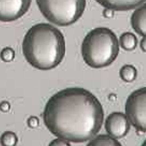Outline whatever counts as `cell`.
<instances>
[{
	"mask_svg": "<svg viewBox=\"0 0 146 146\" xmlns=\"http://www.w3.org/2000/svg\"><path fill=\"white\" fill-rule=\"evenodd\" d=\"M36 3L43 15L60 27L76 22L86 6V0H36Z\"/></svg>",
	"mask_w": 146,
	"mask_h": 146,
	"instance_id": "4",
	"label": "cell"
},
{
	"mask_svg": "<svg viewBox=\"0 0 146 146\" xmlns=\"http://www.w3.org/2000/svg\"><path fill=\"white\" fill-rule=\"evenodd\" d=\"M11 109L10 104L7 101H3L0 103V111L3 112H8Z\"/></svg>",
	"mask_w": 146,
	"mask_h": 146,
	"instance_id": "17",
	"label": "cell"
},
{
	"mask_svg": "<svg viewBox=\"0 0 146 146\" xmlns=\"http://www.w3.org/2000/svg\"><path fill=\"white\" fill-rule=\"evenodd\" d=\"M103 14L105 17L107 18H111L114 16V11L105 8L104 11L103 12Z\"/></svg>",
	"mask_w": 146,
	"mask_h": 146,
	"instance_id": "18",
	"label": "cell"
},
{
	"mask_svg": "<svg viewBox=\"0 0 146 146\" xmlns=\"http://www.w3.org/2000/svg\"><path fill=\"white\" fill-rule=\"evenodd\" d=\"M140 47L143 52L146 53V37H143L140 42Z\"/></svg>",
	"mask_w": 146,
	"mask_h": 146,
	"instance_id": "19",
	"label": "cell"
},
{
	"mask_svg": "<svg viewBox=\"0 0 146 146\" xmlns=\"http://www.w3.org/2000/svg\"><path fill=\"white\" fill-rule=\"evenodd\" d=\"M125 112L130 123L138 131L146 133V87L135 90L128 96Z\"/></svg>",
	"mask_w": 146,
	"mask_h": 146,
	"instance_id": "5",
	"label": "cell"
},
{
	"mask_svg": "<svg viewBox=\"0 0 146 146\" xmlns=\"http://www.w3.org/2000/svg\"><path fill=\"white\" fill-rule=\"evenodd\" d=\"M18 138L16 134L12 131H6L0 137V143L2 146H16Z\"/></svg>",
	"mask_w": 146,
	"mask_h": 146,
	"instance_id": "13",
	"label": "cell"
},
{
	"mask_svg": "<svg viewBox=\"0 0 146 146\" xmlns=\"http://www.w3.org/2000/svg\"><path fill=\"white\" fill-rule=\"evenodd\" d=\"M14 51L11 48H4L1 53V57L5 62H10L14 58Z\"/></svg>",
	"mask_w": 146,
	"mask_h": 146,
	"instance_id": "14",
	"label": "cell"
},
{
	"mask_svg": "<svg viewBox=\"0 0 146 146\" xmlns=\"http://www.w3.org/2000/svg\"><path fill=\"white\" fill-rule=\"evenodd\" d=\"M87 146H122V145L109 135H100L92 139Z\"/></svg>",
	"mask_w": 146,
	"mask_h": 146,
	"instance_id": "10",
	"label": "cell"
},
{
	"mask_svg": "<svg viewBox=\"0 0 146 146\" xmlns=\"http://www.w3.org/2000/svg\"><path fill=\"white\" fill-rule=\"evenodd\" d=\"M105 127L109 136L119 139L127 135L130 129V123L126 114L115 112L109 115L106 119Z\"/></svg>",
	"mask_w": 146,
	"mask_h": 146,
	"instance_id": "7",
	"label": "cell"
},
{
	"mask_svg": "<svg viewBox=\"0 0 146 146\" xmlns=\"http://www.w3.org/2000/svg\"><path fill=\"white\" fill-rule=\"evenodd\" d=\"M137 71L136 67L131 64H126L121 67L119 71L120 78L126 82H131L137 77Z\"/></svg>",
	"mask_w": 146,
	"mask_h": 146,
	"instance_id": "12",
	"label": "cell"
},
{
	"mask_svg": "<svg viewBox=\"0 0 146 146\" xmlns=\"http://www.w3.org/2000/svg\"><path fill=\"white\" fill-rule=\"evenodd\" d=\"M32 0H0V21H14L25 15Z\"/></svg>",
	"mask_w": 146,
	"mask_h": 146,
	"instance_id": "6",
	"label": "cell"
},
{
	"mask_svg": "<svg viewBox=\"0 0 146 146\" xmlns=\"http://www.w3.org/2000/svg\"><path fill=\"white\" fill-rule=\"evenodd\" d=\"M119 44L121 48L126 51L135 50L137 45L136 35L131 32H125L119 38Z\"/></svg>",
	"mask_w": 146,
	"mask_h": 146,
	"instance_id": "11",
	"label": "cell"
},
{
	"mask_svg": "<svg viewBox=\"0 0 146 146\" xmlns=\"http://www.w3.org/2000/svg\"><path fill=\"white\" fill-rule=\"evenodd\" d=\"M22 50L27 62L40 70H50L58 66L66 54L63 33L46 23L36 24L24 38Z\"/></svg>",
	"mask_w": 146,
	"mask_h": 146,
	"instance_id": "2",
	"label": "cell"
},
{
	"mask_svg": "<svg viewBox=\"0 0 146 146\" xmlns=\"http://www.w3.org/2000/svg\"><path fill=\"white\" fill-rule=\"evenodd\" d=\"M141 146H146V139L143 141V143H142Z\"/></svg>",
	"mask_w": 146,
	"mask_h": 146,
	"instance_id": "20",
	"label": "cell"
},
{
	"mask_svg": "<svg viewBox=\"0 0 146 146\" xmlns=\"http://www.w3.org/2000/svg\"><path fill=\"white\" fill-rule=\"evenodd\" d=\"M104 118L98 99L88 90L78 87L54 94L43 113L44 125L53 135L77 143L92 139L101 130Z\"/></svg>",
	"mask_w": 146,
	"mask_h": 146,
	"instance_id": "1",
	"label": "cell"
},
{
	"mask_svg": "<svg viewBox=\"0 0 146 146\" xmlns=\"http://www.w3.org/2000/svg\"><path fill=\"white\" fill-rule=\"evenodd\" d=\"M48 146H71V144L68 141L60 138H57L52 140Z\"/></svg>",
	"mask_w": 146,
	"mask_h": 146,
	"instance_id": "15",
	"label": "cell"
},
{
	"mask_svg": "<svg viewBox=\"0 0 146 146\" xmlns=\"http://www.w3.org/2000/svg\"><path fill=\"white\" fill-rule=\"evenodd\" d=\"M119 52V42L115 33L108 28H96L87 33L81 46L86 63L91 68L110 66Z\"/></svg>",
	"mask_w": 146,
	"mask_h": 146,
	"instance_id": "3",
	"label": "cell"
},
{
	"mask_svg": "<svg viewBox=\"0 0 146 146\" xmlns=\"http://www.w3.org/2000/svg\"><path fill=\"white\" fill-rule=\"evenodd\" d=\"M133 29L139 35L146 37V3L139 6L131 17Z\"/></svg>",
	"mask_w": 146,
	"mask_h": 146,
	"instance_id": "9",
	"label": "cell"
},
{
	"mask_svg": "<svg viewBox=\"0 0 146 146\" xmlns=\"http://www.w3.org/2000/svg\"><path fill=\"white\" fill-rule=\"evenodd\" d=\"M27 124L30 128H36L39 125V119L37 116H31L27 120Z\"/></svg>",
	"mask_w": 146,
	"mask_h": 146,
	"instance_id": "16",
	"label": "cell"
},
{
	"mask_svg": "<svg viewBox=\"0 0 146 146\" xmlns=\"http://www.w3.org/2000/svg\"><path fill=\"white\" fill-rule=\"evenodd\" d=\"M106 9L116 11H126L139 7L146 0H95Z\"/></svg>",
	"mask_w": 146,
	"mask_h": 146,
	"instance_id": "8",
	"label": "cell"
}]
</instances>
